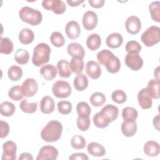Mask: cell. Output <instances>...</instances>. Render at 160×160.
I'll return each instance as SVG.
<instances>
[{
    "label": "cell",
    "instance_id": "obj_30",
    "mask_svg": "<svg viewBox=\"0 0 160 160\" xmlns=\"http://www.w3.org/2000/svg\"><path fill=\"white\" fill-rule=\"evenodd\" d=\"M88 79L84 74H78L74 79L73 84L74 88L78 91H82L88 86Z\"/></svg>",
    "mask_w": 160,
    "mask_h": 160
},
{
    "label": "cell",
    "instance_id": "obj_43",
    "mask_svg": "<svg viewBox=\"0 0 160 160\" xmlns=\"http://www.w3.org/2000/svg\"><path fill=\"white\" fill-rule=\"evenodd\" d=\"M111 99L117 104H122L126 101L127 95L122 90L117 89L112 92Z\"/></svg>",
    "mask_w": 160,
    "mask_h": 160
},
{
    "label": "cell",
    "instance_id": "obj_1",
    "mask_svg": "<svg viewBox=\"0 0 160 160\" xmlns=\"http://www.w3.org/2000/svg\"><path fill=\"white\" fill-rule=\"evenodd\" d=\"M97 59L102 65H104L107 71L112 74L118 72L121 68V64L119 58L107 49H102L97 54Z\"/></svg>",
    "mask_w": 160,
    "mask_h": 160
},
{
    "label": "cell",
    "instance_id": "obj_10",
    "mask_svg": "<svg viewBox=\"0 0 160 160\" xmlns=\"http://www.w3.org/2000/svg\"><path fill=\"white\" fill-rule=\"evenodd\" d=\"M58 156L57 148L52 146L46 145L40 149L36 160H54L57 159Z\"/></svg>",
    "mask_w": 160,
    "mask_h": 160
},
{
    "label": "cell",
    "instance_id": "obj_44",
    "mask_svg": "<svg viewBox=\"0 0 160 160\" xmlns=\"http://www.w3.org/2000/svg\"><path fill=\"white\" fill-rule=\"evenodd\" d=\"M72 109V104L68 101H59L58 103V112L61 114H69Z\"/></svg>",
    "mask_w": 160,
    "mask_h": 160
},
{
    "label": "cell",
    "instance_id": "obj_29",
    "mask_svg": "<svg viewBox=\"0 0 160 160\" xmlns=\"http://www.w3.org/2000/svg\"><path fill=\"white\" fill-rule=\"evenodd\" d=\"M68 53L72 56H78L82 58L85 56V50L82 46L78 42H71L67 47Z\"/></svg>",
    "mask_w": 160,
    "mask_h": 160
},
{
    "label": "cell",
    "instance_id": "obj_50",
    "mask_svg": "<svg viewBox=\"0 0 160 160\" xmlns=\"http://www.w3.org/2000/svg\"><path fill=\"white\" fill-rule=\"evenodd\" d=\"M88 2L92 8H101L104 6L105 1L104 0H89Z\"/></svg>",
    "mask_w": 160,
    "mask_h": 160
},
{
    "label": "cell",
    "instance_id": "obj_35",
    "mask_svg": "<svg viewBox=\"0 0 160 160\" xmlns=\"http://www.w3.org/2000/svg\"><path fill=\"white\" fill-rule=\"evenodd\" d=\"M149 10L152 19L157 22H160V2H152L149 6Z\"/></svg>",
    "mask_w": 160,
    "mask_h": 160
},
{
    "label": "cell",
    "instance_id": "obj_28",
    "mask_svg": "<svg viewBox=\"0 0 160 160\" xmlns=\"http://www.w3.org/2000/svg\"><path fill=\"white\" fill-rule=\"evenodd\" d=\"M19 41L22 44H29L34 39V34L31 29L23 28L19 33Z\"/></svg>",
    "mask_w": 160,
    "mask_h": 160
},
{
    "label": "cell",
    "instance_id": "obj_41",
    "mask_svg": "<svg viewBox=\"0 0 160 160\" xmlns=\"http://www.w3.org/2000/svg\"><path fill=\"white\" fill-rule=\"evenodd\" d=\"M50 41L52 44L56 48L62 47L65 44V39L63 35L58 31H54L51 34Z\"/></svg>",
    "mask_w": 160,
    "mask_h": 160
},
{
    "label": "cell",
    "instance_id": "obj_51",
    "mask_svg": "<svg viewBox=\"0 0 160 160\" xmlns=\"http://www.w3.org/2000/svg\"><path fill=\"white\" fill-rule=\"evenodd\" d=\"M18 159L19 160H32L33 157L31 154L29 152H23L21 154Z\"/></svg>",
    "mask_w": 160,
    "mask_h": 160
},
{
    "label": "cell",
    "instance_id": "obj_49",
    "mask_svg": "<svg viewBox=\"0 0 160 160\" xmlns=\"http://www.w3.org/2000/svg\"><path fill=\"white\" fill-rule=\"evenodd\" d=\"M89 159V157L84 153L82 152H76L72 154L69 157V159L70 160H74V159H85L88 160Z\"/></svg>",
    "mask_w": 160,
    "mask_h": 160
},
{
    "label": "cell",
    "instance_id": "obj_54",
    "mask_svg": "<svg viewBox=\"0 0 160 160\" xmlns=\"http://www.w3.org/2000/svg\"><path fill=\"white\" fill-rule=\"evenodd\" d=\"M159 66H158L155 69H154V76L155 77V79L159 80Z\"/></svg>",
    "mask_w": 160,
    "mask_h": 160
},
{
    "label": "cell",
    "instance_id": "obj_39",
    "mask_svg": "<svg viewBox=\"0 0 160 160\" xmlns=\"http://www.w3.org/2000/svg\"><path fill=\"white\" fill-rule=\"evenodd\" d=\"M8 96L11 99L16 101H18L22 99L24 95L22 92L21 86L17 85L11 87L9 90Z\"/></svg>",
    "mask_w": 160,
    "mask_h": 160
},
{
    "label": "cell",
    "instance_id": "obj_5",
    "mask_svg": "<svg viewBox=\"0 0 160 160\" xmlns=\"http://www.w3.org/2000/svg\"><path fill=\"white\" fill-rule=\"evenodd\" d=\"M141 41L147 47H152L160 41V28L157 26L149 27L141 35Z\"/></svg>",
    "mask_w": 160,
    "mask_h": 160
},
{
    "label": "cell",
    "instance_id": "obj_32",
    "mask_svg": "<svg viewBox=\"0 0 160 160\" xmlns=\"http://www.w3.org/2000/svg\"><path fill=\"white\" fill-rule=\"evenodd\" d=\"M16 62L21 65L26 64L29 60V54L28 51L23 49H18L14 54Z\"/></svg>",
    "mask_w": 160,
    "mask_h": 160
},
{
    "label": "cell",
    "instance_id": "obj_36",
    "mask_svg": "<svg viewBox=\"0 0 160 160\" xmlns=\"http://www.w3.org/2000/svg\"><path fill=\"white\" fill-rule=\"evenodd\" d=\"M8 76L12 81H17L22 76V69L20 66L16 65L11 66L8 69Z\"/></svg>",
    "mask_w": 160,
    "mask_h": 160
},
{
    "label": "cell",
    "instance_id": "obj_48",
    "mask_svg": "<svg viewBox=\"0 0 160 160\" xmlns=\"http://www.w3.org/2000/svg\"><path fill=\"white\" fill-rule=\"evenodd\" d=\"M1 131H0V138H4L7 137L8 135L10 128L8 124V123L6 121H4L2 120H1Z\"/></svg>",
    "mask_w": 160,
    "mask_h": 160
},
{
    "label": "cell",
    "instance_id": "obj_42",
    "mask_svg": "<svg viewBox=\"0 0 160 160\" xmlns=\"http://www.w3.org/2000/svg\"><path fill=\"white\" fill-rule=\"evenodd\" d=\"M86 142L84 137L80 135H74L71 140V145L75 149H82L86 146Z\"/></svg>",
    "mask_w": 160,
    "mask_h": 160
},
{
    "label": "cell",
    "instance_id": "obj_33",
    "mask_svg": "<svg viewBox=\"0 0 160 160\" xmlns=\"http://www.w3.org/2000/svg\"><path fill=\"white\" fill-rule=\"evenodd\" d=\"M14 45L9 38H1L0 44V52L4 54H9L13 51Z\"/></svg>",
    "mask_w": 160,
    "mask_h": 160
},
{
    "label": "cell",
    "instance_id": "obj_11",
    "mask_svg": "<svg viewBox=\"0 0 160 160\" xmlns=\"http://www.w3.org/2000/svg\"><path fill=\"white\" fill-rule=\"evenodd\" d=\"M2 160H15L16 159L17 146L12 141H7L2 144Z\"/></svg>",
    "mask_w": 160,
    "mask_h": 160
},
{
    "label": "cell",
    "instance_id": "obj_38",
    "mask_svg": "<svg viewBox=\"0 0 160 160\" xmlns=\"http://www.w3.org/2000/svg\"><path fill=\"white\" fill-rule=\"evenodd\" d=\"M19 108L22 112L25 113L32 114L36 111L38 108V103L37 102H28V99H24L22 100L20 102Z\"/></svg>",
    "mask_w": 160,
    "mask_h": 160
},
{
    "label": "cell",
    "instance_id": "obj_46",
    "mask_svg": "<svg viewBox=\"0 0 160 160\" xmlns=\"http://www.w3.org/2000/svg\"><path fill=\"white\" fill-rule=\"evenodd\" d=\"M141 45L138 42L133 40L128 41L125 46V49L128 52L139 53L141 51Z\"/></svg>",
    "mask_w": 160,
    "mask_h": 160
},
{
    "label": "cell",
    "instance_id": "obj_18",
    "mask_svg": "<svg viewBox=\"0 0 160 160\" xmlns=\"http://www.w3.org/2000/svg\"><path fill=\"white\" fill-rule=\"evenodd\" d=\"M55 109L54 99L49 96H44L40 101V110L46 114H51Z\"/></svg>",
    "mask_w": 160,
    "mask_h": 160
},
{
    "label": "cell",
    "instance_id": "obj_19",
    "mask_svg": "<svg viewBox=\"0 0 160 160\" xmlns=\"http://www.w3.org/2000/svg\"><path fill=\"white\" fill-rule=\"evenodd\" d=\"M159 144L155 141H147L144 144L143 148V151L145 154L150 157L157 156L159 153Z\"/></svg>",
    "mask_w": 160,
    "mask_h": 160
},
{
    "label": "cell",
    "instance_id": "obj_12",
    "mask_svg": "<svg viewBox=\"0 0 160 160\" xmlns=\"http://www.w3.org/2000/svg\"><path fill=\"white\" fill-rule=\"evenodd\" d=\"M21 88L24 95L28 98H31L37 93L38 84L35 79L29 78L24 81Z\"/></svg>",
    "mask_w": 160,
    "mask_h": 160
},
{
    "label": "cell",
    "instance_id": "obj_4",
    "mask_svg": "<svg viewBox=\"0 0 160 160\" xmlns=\"http://www.w3.org/2000/svg\"><path fill=\"white\" fill-rule=\"evenodd\" d=\"M19 16L22 21L31 26H38L42 21V13L29 6L22 7L19 11Z\"/></svg>",
    "mask_w": 160,
    "mask_h": 160
},
{
    "label": "cell",
    "instance_id": "obj_16",
    "mask_svg": "<svg viewBox=\"0 0 160 160\" xmlns=\"http://www.w3.org/2000/svg\"><path fill=\"white\" fill-rule=\"evenodd\" d=\"M86 74L92 79H98L101 75V68L94 61H89L86 64Z\"/></svg>",
    "mask_w": 160,
    "mask_h": 160
},
{
    "label": "cell",
    "instance_id": "obj_23",
    "mask_svg": "<svg viewBox=\"0 0 160 160\" xmlns=\"http://www.w3.org/2000/svg\"><path fill=\"white\" fill-rule=\"evenodd\" d=\"M84 64L83 58L78 56H72L69 62V66L71 71L77 74H81L84 69Z\"/></svg>",
    "mask_w": 160,
    "mask_h": 160
},
{
    "label": "cell",
    "instance_id": "obj_6",
    "mask_svg": "<svg viewBox=\"0 0 160 160\" xmlns=\"http://www.w3.org/2000/svg\"><path fill=\"white\" fill-rule=\"evenodd\" d=\"M52 92L58 98H66L71 95L72 89L68 82L63 80H58L53 84Z\"/></svg>",
    "mask_w": 160,
    "mask_h": 160
},
{
    "label": "cell",
    "instance_id": "obj_47",
    "mask_svg": "<svg viewBox=\"0 0 160 160\" xmlns=\"http://www.w3.org/2000/svg\"><path fill=\"white\" fill-rule=\"evenodd\" d=\"M93 122L94 124L96 127L100 128V129H102V128H105L106 127L108 126L109 124L107 123L100 116L99 112H97L96 113L94 116H93Z\"/></svg>",
    "mask_w": 160,
    "mask_h": 160
},
{
    "label": "cell",
    "instance_id": "obj_9",
    "mask_svg": "<svg viewBox=\"0 0 160 160\" xmlns=\"http://www.w3.org/2000/svg\"><path fill=\"white\" fill-rule=\"evenodd\" d=\"M124 62L126 65L132 71H138L143 66V59L139 53L128 52Z\"/></svg>",
    "mask_w": 160,
    "mask_h": 160
},
{
    "label": "cell",
    "instance_id": "obj_21",
    "mask_svg": "<svg viewBox=\"0 0 160 160\" xmlns=\"http://www.w3.org/2000/svg\"><path fill=\"white\" fill-rule=\"evenodd\" d=\"M107 46L112 49H116L120 47L123 42L122 35L118 32L110 34L106 39Z\"/></svg>",
    "mask_w": 160,
    "mask_h": 160
},
{
    "label": "cell",
    "instance_id": "obj_31",
    "mask_svg": "<svg viewBox=\"0 0 160 160\" xmlns=\"http://www.w3.org/2000/svg\"><path fill=\"white\" fill-rule=\"evenodd\" d=\"M122 117L126 121L133 122L138 118V112L135 108L128 106L123 108L122 111Z\"/></svg>",
    "mask_w": 160,
    "mask_h": 160
},
{
    "label": "cell",
    "instance_id": "obj_7",
    "mask_svg": "<svg viewBox=\"0 0 160 160\" xmlns=\"http://www.w3.org/2000/svg\"><path fill=\"white\" fill-rule=\"evenodd\" d=\"M42 6L44 9L52 11L56 14H62L66 9L64 2L61 0H44L42 2Z\"/></svg>",
    "mask_w": 160,
    "mask_h": 160
},
{
    "label": "cell",
    "instance_id": "obj_2",
    "mask_svg": "<svg viewBox=\"0 0 160 160\" xmlns=\"http://www.w3.org/2000/svg\"><path fill=\"white\" fill-rule=\"evenodd\" d=\"M62 132V124L57 120H51L41 130V137L46 142H53L61 138Z\"/></svg>",
    "mask_w": 160,
    "mask_h": 160
},
{
    "label": "cell",
    "instance_id": "obj_37",
    "mask_svg": "<svg viewBox=\"0 0 160 160\" xmlns=\"http://www.w3.org/2000/svg\"><path fill=\"white\" fill-rule=\"evenodd\" d=\"M105 95L100 92H95L92 94L89 98L90 103L94 107H100L106 102Z\"/></svg>",
    "mask_w": 160,
    "mask_h": 160
},
{
    "label": "cell",
    "instance_id": "obj_17",
    "mask_svg": "<svg viewBox=\"0 0 160 160\" xmlns=\"http://www.w3.org/2000/svg\"><path fill=\"white\" fill-rule=\"evenodd\" d=\"M65 32L68 38L71 39H77L81 33V28L79 23L76 21H69L66 25Z\"/></svg>",
    "mask_w": 160,
    "mask_h": 160
},
{
    "label": "cell",
    "instance_id": "obj_25",
    "mask_svg": "<svg viewBox=\"0 0 160 160\" xmlns=\"http://www.w3.org/2000/svg\"><path fill=\"white\" fill-rule=\"evenodd\" d=\"M146 88L152 98H159V80L156 79H150Z\"/></svg>",
    "mask_w": 160,
    "mask_h": 160
},
{
    "label": "cell",
    "instance_id": "obj_3",
    "mask_svg": "<svg viewBox=\"0 0 160 160\" xmlns=\"http://www.w3.org/2000/svg\"><path fill=\"white\" fill-rule=\"evenodd\" d=\"M51 48L44 42H41L37 44L33 51L32 57V64L39 67L47 63L50 59Z\"/></svg>",
    "mask_w": 160,
    "mask_h": 160
},
{
    "label": "cell",
    "instance_id": "obj_45",
    "mask_svg": "<svg viewBox=\"0 0 160 160\" xmlns=\"http://www.w3.org/2000/svg\"><path fill=\"white\" fill-rule=\"evenodd\" d=\"M76 124L78 129L81 131H87L91 125V119L89 117H80L78 116Z\"/></svg>",
    "mask_w": 160,
    "mask_h": 160
},
{
    "label": "cell",
    "instance_id": "obj_13",
    "mask_svg": "<svg viewBox=\"0 0 160 160\" xmlns=\"http://www.w3.org/2000/svg\"><path fill=\"white\" fill-rule=\"evenodd\" d=\"M82 22L84 29L88 31H91L96 27L98 22V18L95 12L92 11H88L84 14Z\"/></svg>",
    "mask_w": 160,
    "mask_h": 160
},
{
    "label": "cell",
    "instance_id": "obj_53",
    "mask_svg": "<svg viewBox=\"0 0 160 160\" xmlns=\"http://www.w3.org/2000/svg\"><path fill=\"white\" fill-rule=\"evenodd\" d=\"M84 2L83 0H76V1H71V0H68L67 1V3L72 7H75V6H79L80 4Z\"/></svg>",
    "mask_w": 160,
    "mask_h": 160
},
{
    "label": "cell",
    "instance_id": "obj_27",
    "mask_svg": "<svg viewBox=\"0 0 160 160\" xmlns=\"http://www.w3.org/2000/svg\"><path fill=\"white\" fill-rule=\"evenodd\" d=\"M101 45V38L98 34H90L86 39V46L91 51L98 49Z\"/></svg>",
    "mask_w": 160,
    "mask_h": 160
},
{
    "label": "cell",
    "instance_id": "obj_52",
    "mask_svg": "<svg viewBox=\"0 0 160 160\" xmlns=\"http://www.w3.org/2000/svg\"><path fill=\"white\" fill-rule=\"evenodd\" d=\"M152 123L154 127L158 130L159 131V115L158 114L154 117L152 120Z\"/></svg>",
    "mask_w": 160,
    "mask_h": 160
},
{
    "label": "cell",
    "instance_id": "obj_8",
    "mask_svg": "<svg viewBox=\"0 0 160 160\" xmlns=\"http://www.w3.org/2000/svg\"><path fill=\"white\" fill-rule=\"evenodd\" d=\"M101 118L109 124L110 122L115 121L119 115L118 108L111 104H108L105 105L99 112Z\"/></svg>",
    "mask_w": 160,
    "mask_h": 160
},
{
    "label": "cell",
    "instance_id": "obj_26",
    "mask_svg": "<svg viewBox=\"0 0 160 160\" xmlns=\"http://www.w3.org/2000/svg\"><path fill=\"white\" fill-rule=\"evenodd\" d=\"M57 69L60 77L68 78L71 75L69 62L65 59H61L57 63Z\"/></svg>",
    "mask_w": 160,
    "mask_h": 160
},
{
    "label": "cell",
    "instance_id": "obj_15",
    "mask_svg": "<svg viewBox=\"0 0 160 160\" xmlns=\"http://www.w3.org/2000/svg\"><path fill=\"white\" fill-rule=\"evenodd\" d=\"M138 101L139 105L143 109H148L152 105V98L149 94L146 88H142L138 94Z\"/></svg>",
    "mask_w": 160,
    "mask_h": 160
},
{
    "label": "cell",
    "instance_id": "obj_14",
    "mask_svg": "<svg viewBox=\"0 0 160 160\" xmlns=\"http://www.w3.org/2000/svg\"><path fill=\"white\" fill-rule=\"evenodd\" d=\"M125 28L129 34H136L141 29V20L136 16H131L127 18L125 22Z\"/></svg>",
    "mask_w": 160,
    "mask_h": 160
},
{
    "label": "cell",
    "instance_id": "obj_40",
    "mask_svg": "<svg viewBox=\"0 0 160 160\" xmlns=\"http://www.w3.org/2000/svg\"><path fill=\"white\" fill-rule=\"evenodd\" d=\"M76 111L78 116L80 117H89L91 113V108L86 102H78L76 105Z\"/></svg>",
    "mask_w": 160,
    "mask_h": 160
},
{
    "label": "cell",
    "instance_id": "obj_34",
    "mask_svg": "<svg viewBox=\"0 0 160 160\" xmlns=\"http://www.w3.org/2000/svg\"><path fill=\"white\" fill-rule=\"evenodd\" d=\"M16 110V107L12 102L4 101L0 105L1 114L5 117H9L13 115Z\"/></svg>",
    "mask_w": 160,
    "mask_h": 160
},
{
    "label": "cell",
    "instance_id": "obj_22",
    "mask_svg": "<svg viewBox=\"0 0 160 160\" xmlns=\"http://www.w3.org/2000/svg\"><path fill=\"white\" fill-rule=\"evenodd\" d=\"M121 129L124 136L128 138L132 137L137 131V124L135 121L128 122L124 121L121 124Z\"/></svg>",
    "mask_w": 160,
    "mask_h": 160
},
{
    "label": "cell",
    "instance_id": "obj_24",
    "mask_svg": "<svg viewBox=\"0 0 160 160\" xmlns=\"http://www.w3.org/2000/svg\"><path fill=\"white\" fill-rule=\"evenodd\" d=\"M40 73L46 81H51L57 75V69L52 64H46L40 69Z\"/></svg>",
    "mask_w": 160,
    "mask_h": 160
},
{
    "label": "cell",
    "instance_id": "obj_20",
    "mask_svg": "<svg viewBox=\"0 0 160 160\" xmlns=\"http://www.w3.org/2000/svg\"><path fill=\"white\" fill-rule=\"evenodd\" d=\"M88 152L96 157H102L106 154L105 148L101 144L96 142H91L87 146Z\"/></svg>",
    "mask_w": 160,
    "mask_h": 160
}]
</instances>
